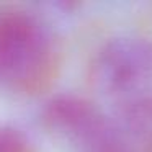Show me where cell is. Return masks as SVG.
Listing matches in <instances>:
<instances>
[{
    "label": "cell",
    "mask_w": 152,
    "mask_h": 152,
    "mask_svg": "<svg viewBox=\"0 0 152 152\" xmlns=\"http://www.w3.org/2000/svg\"><path fill=\"white\" fill-rule=\"evenodd\" d=\"M123 118L128 126L141 134L152 132V95L129 98L123 105Z\"/></svg>",
    "instance_id": "cell-4"
},
{
    "label": "cell",
    "mask_w": 152,
    "mask_h": 152,
    "mask_svg": "<svg viewBox=\"0 0 152 152\" xmlns=\"http://www.w3.org/2000/svg\"><path fill=\"white\" fill-rule=\"evenodd\" d=\"M56 44L49 26L33 12L0 7V87L31 90L49 77Z\"/></svg>",
    "instance_id": "cell-1"
},
{
    "label": "cell",
    "mask_w": 152,
    "mask_h": 152,
    "mask_svg": "<svg viewBox=\"0 0 152 152\" xmlns=\"http://www.w3.org/2000/svg\"><path fill=\"white\" fill-rule=\"evenodd\" d=\"M43 121L79 152H129L118 128L83 96H53L43 108Z\"/></svg>",
    "instance_id": "cell-2"
},
{
    "label": "cell",
    "mask_w": 152,
    "mask_h": 152,
    "mask_svg": "<svg viewBox=\"0 0 152 152\" xmlns=\"http://www.w3.org/2000/svg\"><path fill=\"white\" fill-rule=\"evenodd\" d=\"M0 152H33L26 136L17 128L0 124Z\"/></svg>",
    "instance_id": "cell-5"
},
{
    "label": "cell",
    "mask_w": 152,
    "mask_h": 152,
    "mask_svg": "<svg viewBox=\"0 0 152 152\" xmlns=\"http://www.w3.org/2000/svg\"><path fill=\"white\" fill-rule=\"evenodd\" d=\"M93 87L106 95H126L152 80V43L139 36L110 39L90 64Z\"/></svg>",
    "instance_id": "cell-3"
}]
</instances>
